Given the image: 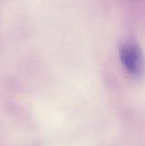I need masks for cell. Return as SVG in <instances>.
Instances as JSON below:
<instances>
[{
    "mask_svg": "<svg viewBox=\"0 0 145 146\" xmlns=\"http://www.w3.org/2000/svg\"><path fill=\"white\" fill-rule=\"evenodd\" d=\"M120 58L125 68L134 75H139L144 68V58L140 47L134 43H128L122 46Z\"/></svg>",
    "mask_w": 145,
    "mask_h": 146,
    "instance_id": "6da1fadb",
    "label": "cell"
}]
</instances>
